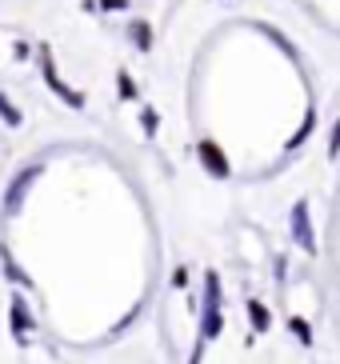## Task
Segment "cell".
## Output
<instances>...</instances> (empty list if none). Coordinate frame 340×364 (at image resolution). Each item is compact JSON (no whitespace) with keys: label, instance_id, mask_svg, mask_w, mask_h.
<instances>
[{"label":"cell","instance_id":"6da1fadb","mask_svg":"<svg viewBox=\"0 0 340 364\" xmlns=\"http://www.w3.org/2000/svg\"><path fill=\"white\" fill-rule=\"evenodd\" d=\"M201 161L213 176H228V161H224V152L216 149L213 140H201Z\"/></svg>","mask_w":340,"mask_h":364},{"label":"cell","instance_id":"7a4b0ae2","mask_svg":"<svg viewBox=\"0 0 340 364\" xmlns=\"http://www.w3.org/2000/svg\"><path fill=\"white\" fill-rule=\"evenodd\" d=\"M292 228H297V240L304 248H312V232H309V204H297L292 208Z\"/></svg>","mask_w":340,"mask_h":364},{"label":"cell","instance_id":"3957f363","mask_svg":"<svg viewBox=\"0 0 340 364\" xmlns=\"http://www.w3.org/2000/svg\"><path fill=\"white\" fill-rule=\"evenodd\" d=\"M132 41H137L140 48H149V44H152V36H149V24H132Z\"/></svg>","mask_w":340,"mask_h":364},{"label":"cell","instance_id":"277c9868","mask_svg":"<svg viewBox=\"0 0 340 364\" xmlns=\"http://www.w3.org/2000/svg\"><path fill=\"white\" fill-rule=\"evenodd\" d=\"M0 117L9 120V124H21V112H16V108H12V105H9V100H4V97H0Z\"/></svg>","mask_w":340,"mask_h":364},{"label":"cell","instance_id":"5b68a950","mask_svg":"<svg viewBox=\"0 0 340 364\" xmlns=\"http://www.w3.org/2000/svg\"><path fill=\"white\" fill-rule=\"evenodd\" d=\"M253 324H256V328H265V324H268V312L260 309V304H253Z\"/></svg>","mask_w":340,"mask_h":364},{"label":"cell","instance_id":"8992f818","mask_svg":"<svg viewBox=\"0 0 340 364\" xmlns=\"http://www.w3.org/2000/svg\"><path fill=\"white\" fill-rule=\"evenodd\" d=\"M120 92H124V97H132V92H137V88H132V80H128L124 73H120Z\"/></svg>","mask_w":340,"mask_h":364},{"label":"cell","instance_id":"52a82bcc","mask_svg":"<svg viewBox=\"0 0 340 364\" xmlns=\"http://www.w3.org/2000/svg\"><path fill=\"white\" fill-rule=\"evenodd\" d=\"M329 152H332V156L340 152V124H336V132H332V144H329Z\"/></svg>","mask_w":340,"mask_h":364},{"label":"cell","instance_id":"ba28073f","mask_svg":"<svg viewBox=\"0 0 340 364\" xmlns=\"http://www.w3.org/2000/svg\"><path fill=\"white\" fill-rule=\"evenodd\" d=\"M100 4H105V9H124L128 0H100Z\"/></svg>","mask_w":340,"mask_h":364}]
</instances>
